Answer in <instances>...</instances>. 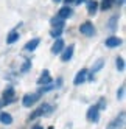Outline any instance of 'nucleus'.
<instances>
[{
    "mask_svg": "<svg viewBox=\"0 0 126 129\" xmlns=\"http://www.w3.org/2000/svg\"><path fill=\"white\" fill-rule=\"evenodd\" d=\"M73 2H76V0H64V3H66V5H69V3H73Z\"/></svg>",
    "mask_w": 126,
    "mask_h": 129,
    "instance_id": "nucleus-27",
    "label": "nucleus"
},
{
    "mask_svg": "<svg viewBox=\"0 0 126 129\" xmlns=\"http://www.w3.org/2000/svg\"><path fill=\"white\" fill-rule=\"evenodd\" d=\"M39 44H41V39H39V38H34V39H31V41H28V42L25 44L23 50H25V51H34L36 48L39 47Z\"/></svg>",
    "mask_w": 126,
    "mask_h": 129,
    "instance_id": "nucleus-14",
    "label": "nucleus"
},
{
    "mask_svg": "<svg viewBox=\"0 0 126 129\" xmlns=\"http://www.w3.org/2000/svg\"><path fill=\"white\" fill-rule=\"evenodd\" d=\"M87 75H89V70H87V69H81V70L76 73V76H75V79H73V84H75V86L84 84V82L87 81Z\"/></svg>",
    "mask_w": 126,
    "mask_h": 129,
    "instance_id": "nucleus-8",
    "label": "nucleus"
},
{
    "mask_svg": "<svg viewBox=\"0 0 126 129\" xmlns=\"http://www.w3.org/2000/svg\"><path fill=\"white\" fill-rule=\"evenodd\" d=\"M112 5H114V3H112V0H103L101 5H98V6L101 8V11H107V10H109V8H111Z\"/></svg>",
    "mask_w": 126,
    "mask_h": 129,
    "instance_id": "nucleus-22",
    "label": "nucleus"
},
{
    "mask_svg": "<svg viewBox=\"0 0 126 129\" xmlns=\"http://www.w3.org/2000/svg\"><path fill=\"white\" fill-rule=\"evenodd\" d=\"M79 33L83 36H87V38H92V36H95V26L92 22H84L79 25Z\"/></svg>",
    "mask_w": 126,
    "mask_h": 129,
    "instance_id": "nucleus-5",
    "label": "nucleus"
},
{
    "mask_svg": "<svg viewBox=\"0 0 126 129\" xmlns=\"http://www.w3.org/2000/svg\"><path fill=\"white\" fill-rule=\"evenodd\" d=\"M117 23H118V16L109 17V20H107V30H109V31H115L117 26H118Z\"/></svg>",
    "mask_w": 126,
    "mask_h": 129,
    "instance_id": "nucleus-17",
    "label": "nucleus"
},
{
    "mask_svg": "<svg viewBox=\"0 0 126 129\" xmlns=\"http://www.w3.org/2000/svg\"><path fill=\"white\" fill-rule=\"evenodd\" d=\"M73 51H75V45L70 44L69 47H66L64 50H62V53H61V61L62 62H69L72 58H73Z\"/></svg>",
    "mask_w": 126,
    "mask_h": 129,
    "instance_id": "nucleus-9",
    "label": "nucleus"
},
{
    "mask_svg": "<svg viewBox=\"0 0 126 129\" xmlns=\"http://www.w3.org/2000/svg\"><path fill=\"white\" fill-rule=\"evenodd\" d=\"M39 98H41V95L38 92H34V93H26L22 98V104H23V107H31L33 104H36L39 101Z\"/></svg>",
    "mask_w": 126,
    "mask_h": 129,
    "instance_id": "nucleus-4",
    "label": "nucleus"
},
{
    "mask_svg": "<svg viewBox=\"0 0 126 129\" xmlns=\"http://www.w3.org/2000/svg\"><path fill=\"white\" fill-rule=\"evenodd\" d=\"M124 121H126V112L121 110V112L117 115L109 124H107L106 129H123L124 127Z\"/></svg>",
    "mask_w": 126,
    "mask_h": 129,
    "instance_id": "nucleus-2",
    "label": "nucleus"
},
{
    "mask_svg": "<svg viewBox=\"0 0 126 129\" xmlns=\"http://www.w3.org/2000/svg\"><path fill=\"white\" fill-rule=\"evenodd\" d=\"M115 67H117L118 72H123L124 70V59L123 58H117L115 59Z\"/></svg>",
    "mask_w": 126,
    "mask_h": 129,
    "instance_id": "nucleus-21",
    "label": "nucleus"
},
{
    "mask_svg": "<svg viewBox=\"0 0 126 129\" xmlns=\"http://www.w3.org/2000/svg\"><path fill=\"white\" fill-rule=\"evenodd\" d=\"M84 2H86V0H76L75 3H76V5H81V3H84Z\"/></svg>",
    "mask_w": 126,
    "mask_h": 129,
    "instance_id": "nucleus-29",
    "label": "nucleus"
},
{
    "mask_svg": "<svg viewBox=\"0 0 126 129\" xmlns=\"http://www.w3.org/2000/svg\"><path fill=\"white\" fill-rule=\"evenodd\" d=\"M0 123H3V124H11L13 123V115L10 112H0Z\"/></svg>",
    "mask_w": 126,
    "mask_h": 129,
    "instance_id": "nucleus-18",
    "label": "nucleus"
},
{
    "mask_svg": "<svg viewBox=\"0 0 126 129\" xmlns=\"http://www.w3.org/2000/svg\"><path fill=\"white\" fill-rule=\"evenodd\" d=\"M62 31H64V26H56V28H51L50 36H51V38H55V39H59Z\"/></svg>",
    "mask_w": 126,
    "mask_h": 129,
    "instance_id": "nucleus-19",
    "label": "nucleus"
},
{
    "mask_svg": "<svg viewBox=\"0 0 126 129\" xmlns=\"http://www.w3.org/2000/svg\"><path fill=\"white\" fill-rule=\"evenodd\" d=\"M64 48H66V42L59 38V39H56V41H55V44H53V47H51V53H53V54H61Z\"/></svg>",
    "mask_w": 126,
    "mask_h": 129,
    "instance_id": "nucleus-13",
    "label": "nucleus"
},
{
    "mask_svg": "<svg viewBox=\"0 0 126 129\" xmlns=\"http://www.w3.org/2000/svg\"><path fill=\"white\" fill-rule=\"evenodd\" d=\"M3 104H10L14 101V87L13 86H8L5 90H3Z\"/></svg>",
    "mask_w": 126,
    "mask_h": 129,
    "instance_id": "nucleus-10",
    "label": "nucleus"
},
{
    "mask_svg": "<svg viewBox=\"0 0 126 129\" xmlns=\"http://www.w3.org/2000/svg\"><path fill=\"white\" fill-rule=\"evenodd\" d=\"M112 3H114V5H118V6H121V5L124 3V0H112Z\"/></svg>",
    "mask_w": 126,
    "mask_h": 129,
    "instance_id": "nucleus-26",
    "label": "nucleus"
},
{
    "mask_svg": "<svg viewBox=\"0 0 126 129\" xmlns=\"http://www.w3.org/2000/svg\"><path fill=\"white\" fill-rule=\"evenodd\" d=\"M97 106H98V109H100V112H101V110H104V109H106V106H107L106 98H100V101L97 103Z\"/></svg>",
    "mask_w": 126,
    "mask_h": 129,
    "instance_id": "nucleus-25",
    "label": "nucleus"
},
{
    "mask_svg": "<svg viewBox=\"0 0 126 129\" xmlns=\"http://www.w3.org/2000/svg\"><path fill=\"white\" fill-rule=\"evenodd\" d=\"M51 82V76H50V72L48 70H44L42 73H41V76L38 78V81H36V84L38 86H47V84H50Z\"/></svg>",
    "mask_w": 126,
    "mask_h": 129,
    "instance_id": "nucleus-11",
    "label": "nucleus"
},
{
    "mask_svg": "<svg viewBox=\"0 0 126 129\" xmlns=\"http://www.w3.org/2000/svg\"><path fill=\"white\" fill-rule=\"evenodd\" d=\"M30 69H31V61H30V59H25L23 66H22V69H20V73H26Z\"/></svg>",
    "mask_w": 126,
    "mask_h": 129,
    "instance_id": "nucleus-23",
    "label": "nucleus"
},
{
    "mask_svg": "<svg viewBox=\"0 0 126 129\" xmlns=\"http://www.w3.org/2000/svg\"><path fill=\"white\" fill-rule=\"evenodd\" d=\"M86 118H87V121H90V123H98L100 121V109H98L97 104H93V106H90L87 109Z\"/></svg>",
    "mask_w": 126,
    "mask_h": 129,
    "instance_id": "nucleus-3",
    "label": "nucleus"
},
{
    "mask_svg": "<svg viewBox=\"0 0 126 129\" xmlns=\"http://www.w3.org/2000/svg\"><path fill=\"white\" fill-rule=\"evenodd\" d=\"M117 100H124V84H121L120 86V89L117 90Z\"/></svg>",
    "mask_w": 126,
    "mask_h": 129,
    "instance_id": "nucleus-24",
    "label": "nucleus"
},
{
    "mask_svg": "<svg viewBox=\"0 0 126 129\" xmlns=\"http://www.w3.org/2000/svg\"><path fill=\"white\" fill-rule=\"evenodd\" d=\"M104 44H106L107 48H117V47H120V45H121V39L117 38V36H109Z\"/></svg>",
    "mask_w": 126,
    "mask_h": 129,
    "instance_id": "nucleus-12",
    "label": "nucleus"
},
{
    "mask_svg": "<svg viewBox=\"0 0 126 129\" xmlns=\"http://www.w3.org/2000/svg\"><path fill=\"white\" fill-rule=\"evenodd\" d=\"M47 129H55V127H53V126H48V127H47Z\"/></svg>",
    "mask_w": 126,
    "mask_h": 129,
    "instance_id": "nucleus-31",
    "label": "nucleus"
},
{
    "mask_svg": "<svg viewBox=\"0 0 126 129\" xmlns=\"http://www.w3.org/2000/svg\"><path fill=\"white\" fill-rule=\"evenodd\" d=\"M86 8H87L89 16H93V14H97V11H98V2H97V0H87Z\"/></svg>",
    "mask_w": 126,
    "mask_h": 129,
    "instance_id": "nucleus-15",
    "label": "nucleus"
},
{
    "mask_svg": "<svg viewBox=\"0 0 126 129\" xmlns=\"http://www.w3.org/2000/svg\"><path fill=\"white\" fill-rule=\"evenodd\" d=\"M51 110H53V106H51V104L44 103V104H41V106L30 115V120H36V118H39V117H47V115L51 114Z\"/></svg>",
    "mask_w": 126,
    "mask_h": 129,
    "instance_id": "nucleus-1",
    "label": "nucleus"
},
{
    "mask_svg": "<svg viewBox=\"0 0 126 129\" xmlns=\"http://www.w3.org/2000/svg\"><path fill=\"white\" fill-rule=\"evenodd\" d=\"M53 2H55V3H58V2H62V0H53Z\"/></svg>",
    "mask_w": 126,
    "mask_h": 129,
    "instance_id": "nucleus-30",
    "label": "nucleus"
},
{
    "mask_svg": "<svg viewBox=\"0 0 126 129\" xmlns=\"http://www.w3.org/2000/svg\"><path fill=\"white\" fill-rule=\"evenodd\" d=\"M19 38H20V36H19V31H17V30H11L10 33H8V36H6V44H8V45H13L14 42L19 41Z\"/></svg>",
    "mask_w": 126,
    "mask_h": 129,
    "instance_id": "nucleus-16",
    "label": "nucleus"
},
{
    "mask_svg": "<svg viewBox=\"0 0 126 129\" xmlns=\"http://www.w3.org/2000/svg\"><path fill=\"white\" fill-rule=\"evenodd\" d=\"M72 16H73V10H72V8L69 6V5H64V6H62L61 8V10L58 11V19H61V20H67L69 19V17H72Z\"/></svg>",
    "mask_w": 126,
    "mask_h": 129,
    "instance_id": "nucleus-7",
    "label": "nucleus"
},
{
    "mask_svg": "<svg viewBox=\"0 0 126 129\" xmlns=\"http://www.w3.org/2000/svg\"><path fill=\"white\" fill-rule=\"evenodd\" d=\"M50 23H51V26H53V28H56V26H66L64 20H61V19H58V17H53V19L50 20Z\"/></svg>",
    "mask_w": 126,
    "mask_h": 129,
    "instance_id": "nucleus-20",
    "label": "nucleus"
},
{
    "mask_svg": "<svg viewBox=\"0 0 126 129\" xmlns=\"http://www.w3.org/2000/svg\"><path fill=\"white\" fill-rule=\"evenodd\" d=\"M31 129H44V127H42V126H39V124H36V126H33Z\"/></svg>",
    "mask_w": 126,
    "mask_h": 129,
    "instance_id": "nucleus-28",
    "label": "nucleus"
},
{
    "mask_svg": "<svg viewBox=\"0 0 126 129\" xmlns=\"http://www.w3.org/2000/svg\"><path fill=\"white\" fill-rule=\"evenodd\" d=\"M61 84H62V78H58L56 81H51L50 84H47V86H42V87L39 89V92H38V93H39V95H42V93H47V92H50V90L59 89V87H61Z\"/></svg>",
    "mask_w": 126,
    "mask_h": 129,
    "instance_id": "nucleus-6",
    "label": "nucleus"
}]
</instances>
